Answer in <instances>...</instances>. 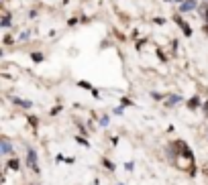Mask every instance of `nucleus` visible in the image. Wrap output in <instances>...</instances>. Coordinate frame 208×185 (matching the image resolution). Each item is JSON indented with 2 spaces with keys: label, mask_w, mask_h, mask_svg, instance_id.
<instances>
[{
  "label": "nucleus",
  "mask_w": 208,
  "mask_h": 185,
  "mask_svg": "<svg viewBox=\"0 0 208 185\" xmlns=\"http://www.w3.org/2000/svg\"><path fill=\"white\" fill-rule=\"evenodd\" d=\"M29 165L37 171V155H35V151H29Z\"/></svg>",
  "instance_id": "7ed1b4c3"
},
{
  "label": "nucleus",
  "mask_w": 208,
  "mask_h": 185,
  "mask_svg": "<svg viewBox=\"0 0 208 185\" xmlns=\"http://www.w3.org/2000/svg\"><path fill=\"white\" fill-rule=\"evenodd\" d=\"M10 153V145H8V141H2V155H8Z\"/></svg>",
  "instance_id": "39448f33"
},
{
  "label": "nucleus",
  "mask_w": 208,
  "mask_h": 185,
  "mask_svg": "<svg viewBox=\"0 0 208 185\" xmlns=\"http://www.w3.org/2000/svg\"><path fill=\"white\" fill-rule=\"evenodd\" d=\"M194 8H196V0H184L182 6H179L182 12H186V10H194Z\"/></svg>",
  "instance_id": "f257e3e1"
},
{
  "label": "nucleus",
  "mask_w": 208,
  "mask_h": 185,
  "mask_svg": "<svg viewBox=\"0 0 208 185\" xmlns=\"http://www.w3.org/2000/svg\"><path fill=\"white\" fill-rule=\"evenodd\" d=\"M8 167H10V169H19V161H10Z\"/></svg>",
  "instance_id": "6e6552de"
},
{
  "label": "nucleus",
  "mask_w": 208,
  "mask_h": 185,
  "mask_svg": "<svg viewBox=\"0 0 208 185\" xmlns=\"http://www.w3.org/2000/svg\"><path fill=\"white\" fill-rule=\"evenodd\" d=\"M8 23H10V19H8V16H4V19H2V27H8Z\"/></svg>",
  "instance_id": "1a4fd4ad"
},
{
  "label": "nucleus",
  "mask_w": 208,
  "mask_h": 185,
  "mask_svg": "<svg viewBox=\"0 0 208 185\" xmlns=\"http://www.w3.org/2000/svg\"><path fill=\"white\" fill-rule=\"evenodd\" d=\"M33 59H35V61H41V59H43V55H41V53H35Z\"/></svg>",
  "instance_id": "9d476101"
},
{
  "label": "nucleus",
  "mask_w": 208,
  "mask_h": 185,
  "mask_svg": "<svg viewBox=\"0 0 208 185\" xmlns=\"http://www.w3.org/2000/svg\"><path fill=\"white\" fill-rule=\"evenodd\" d=\"M175 23H178L179 27L184 29V35H188V37H190V35H192V29H190V27H188V24H186V23H184V20H182V19H179V16H175Z\"/></svg>",
  "instance_id": "f03ea898"
},
{
  "label": "nucleus",
  "mask_w": 208,
  "mask_h": 185,
  "mask_svg": "<svg viewBox=\"0 0 208 185\" xmlns=\"http://www.w3.org/2000/svg\"><path fill=\"white\" fill-rule=\"evenodd\" d=\"M188 106L190 108H196V106H198V98H192V100L188 102Z\"/></svg>",
  "instance_id": "0eeeda50"
},
{
  "label": "nucleus",
  "mask_w": 208,
  "mask_h": 185,
  "mask_svg": "<svg viewBox=\"0 0 208 185\" xmlns=\"http://www.w3.org/2000/svg\"><path fill=\"white\" fill-rule=\"evenodd\" d=\"M179 100H182V96H171V98H167V106H171V104H175V102H179Z\"/></svg>",
  "instance_id": "20e7f679"
},
{
  "label": "nucleus",
  "mask_w": 208,
  "mask_h": 185,
  "mask_svg": "<svg viewBox=\"0 0 208 185\" xmlns=\"http://www.w3.org/2000/svg\"><path fill=\"white\" fill-rule=\"evenodd\" d=\"M178 2H182V0H178Z\"/></svg>",
  "instance_id": "9b49d317"
},
{
  "label": "nucleus",
  "mask_w": 208,
  "mask_h": 185,
  "mask_svg": "<svg viewBox=\"0 0 208 185\" xmlns=\"http://www.w3.org/2000/svg\"><path fill=\"white\" fill-rule=\"evenodd\" d=\"M15 102L20 104V106H24V108H29V106H31V102H24V100H19V98H15Z\"/></svg>",
  "instance_id": "423d86ee"
}]
</instances>
